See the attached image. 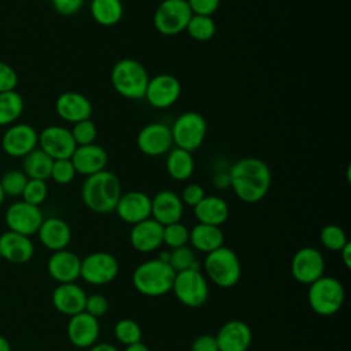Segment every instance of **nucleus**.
Here are the masks:
<instances>
[{"mask_svg": "<svg viewBox=\"0 0 351 351\" xmlns=\"http://www.w3.org/2000/svg\"><path fill=\"white\" fill-rule=\"evenodd\" d=\"M89 11L100 26H114L123 16V4L121 0H90Z\"/></svg>", "mask_w": 351, "mask_h": 351, "instance_id": "2f4dec72", "label": "nucleus"}, {"mask_svg": "<svg viewBox=\"0 0 351 351\" xmlns=\"http://www.w3.org/2000/svg\"><path fill=\"white\" fill-rule=\"evenodd\" d=\"M18 85L16 71L5 62L0 60V93L15 90Z\"/></svg>", "mask_w": 351, "mask_h": 351, "instance_id": "c03bdc74", "label": "nucleus"}, {"mask_svg": "<svg viewBox=\"0 0 351 351\" xmlns=\"http://www.w3.org/2000/svg\"><path fill=\"white\" fill-rule=\"evenodd\" d=\"M70 160L77 174L88 177L101 170H106V166L108 163V155L101 145L93 143L88 145H78L74 149Z\"/></svg>", "mask_w": 351, "mask_h": 351, "instance_id": "4be33fe9", "label": "nucleus"}, {"mask_svg": "<svg viewBox=\"0 0 351 351\" xmlns=\"http://www.w3.org/2000/svg\"><path fill=\"white\" fill-rule=\"evenodd\" d=\"M37 234L40 243L52 252L66 250L71 241V229L69 223L58 217L44 218Z\"/></svg>", "mask_w": 351, "mask_h": 351, "instance_id": "a878e982", "label": "nucleus"}, {"mask_svg": "<svg viewBox=\"0 0 351 351\" xmlns=\"http://www.w3.org/2000/svg\"><path fill=\"white\" fill-rule=\"evenodd\" d=\"M126 223L136 225L151 218V197L141 191H129L121 195L114 210Z\"/></svg>", "mask_w": 351, "mask_h": 351, "instance_id": "a211bd4d", "label": "nucleus"}, {"mask_svg": "<svg viewBox=\"0 0 351 351\" xmlns=\"http://www.w3.org/2000/svg\"><path fill=\"white\" fill-rule=\"evenodd\" d=\"M0 255L12 265H23L33 258L34 244L29 236L5 230L0 234Z\"/></svg>", "mask_w": 351, "mask_h": 351, "instance_id": "5701e85b", "label": "nucleus"}, {"mask_svg": "<svg viewBox=\"0 0 351 351\" xmlns=\"http://www.w3.org/2000/svg\"><path fill=\"white\" fill-rule=\"evenodd\" d=\"M136 145L147 156H160L173 148L170 126L162 122H151L143 126L136 136Z\"/></svg>", "mask_w": 351, "mask_h": 351, "instance_id": "ddd939ff", "label": "nucleus"}, {"mask_svg": "<svg viewBox=\"0 0 351 351\" xmlns=\"http://www.w3.org/2000/svg\"><path fill=\"white\" fill-rule=\"evenodd\" d=\"M148 80L147 69L143 63L132 58L118 60L110 71V81L114 90L119 96L130 100L144 99Z\"/></svg>", "mask_w": 351, "mask_h": 351, "instance_id": "20e7f679", "label": "nucleus"}, {"mask_svg": "<svg viewBox=\"0 0 351 351\" xmlns=\"http://www.w3.org/2000/svg\"><path fill=\"white\" fill-rule=\"evenodd\" d=\"M119 273V263L114 255L97 251L81 259L80 277L90 285H104L115 280Z\"/></svg>", "mask_w": 351, "mask_h": 351, "instance_id": "9d476101", "label": "nucleus"}, {"mask_svg": "<svg viewBox=\"0 0 351 351\" xmlns=\"http://www.w3.org/2000/svg\"><path fill=\"white\" fill-rule=\"evenodd\" d=\"M325 273V259L314 247H303L295 252L291 261L292 277L304 285H310Z\"/></svg>", "mask_w": 351, "mask_h": 351, "instance_id": "4468645a", "label": "nucleus"}, {"mask_svg": "<svg viewBox=\"0 0 351 351\" xmlns=\"http://www.w3.org/2000/svg\"><path fill=\"white\" fill-rule=\"evenodd\" d=\"M223 233L219 226L197 222L189 230V243L200 252H211L223 245Z\"/></svg>", "mask_w": 351, "mask_h": 351, "instance_id": "c85d7f7f", "label": "nucleus"}, {"mask_svg": "<svg viewBox=\"0 0 351 351\" xmlns=\"http://www.w3.org/2000/svg\"><path fill=\"white\" fill-rule=\"evenodd\" d=\"M169 265L171 266V269L176 273L189 270V269H200V265L196 259V255H195L193 250L188 245L173 248L170 251Z\"/></svg>", "mask_w": 351, "mask_h": 351, "instance_id": "c9c22d12", "label": "nucleus"}, {"mask_svg": "<svg viewBox=\"0 0 351 351\" xmlns=\"http://www.w3.org/2000/svg\"><path fill=\"white\" fill-rule=\"evenodd\" d=\"M193 214L200 223L221 226L229 217L228 203L215 195L204 196L195 207Z\"/></svg>", "mask_w": 351, "mask_h": 351, "instance_id": "cd10ccee", "label": "nucleus"}, {"mask_svg": "<svg viewBox=\"0 0 351 351\" xmlns=\"http://www.w3.org/2000/svg\"><path fill=\"white\" fill-rule=\"evenodd\" d=\"M213 184H214V186L215 188H218V189H226V188H229V185H230V182H229V174L228 173H218V174H215L214 177H213Z\"/></svg>", "mask_w": 351, "mask_h": 351, "instance_id": "8fccbe9b", "label": "nucleus"}, {"mask_svg": "<svg viewBox=\"0 0 351 351\" xmlns=\"http://www.w3.org/2000/svg\"><path fill=\"white\" fill-rule=\"evenodd\" d=\"M0 351H11V344L10 341L0 335Z\"/></svg>", "mask_w": 351, "mask_h": 351, "instance_id": "5fc2aeb1", "label": "nucleus"}, {"mask_svg": "<svg viewBox=\"0 0 351 351\" xmlns=\"http://www.w3.org/2000/svg\"><path fill=\"white\" fill-rule=\"evenodd\" d=\"M123 351H149V348L143 341H138V343L126 346V348Z\"/></svg>", "mask_w": 351, "mask_h": 351, "instance_id": "864d4df0", "label": "nucleus"}, {"mask_svg": "<svg viewBox=\"0 0 351 351\" xmlns=\"http://www.w3.org/2000/svg\"><path fill=\"white\" fill-rule=\"evenodd\" d=\"M192 14L211 16L221 5V0H186Z\"/></svg>", "mask_w": 351, "mask_h": 351, "instance_id": "49530a36", "label": "nucleus"}, {"mask_svg": "<svg viewBox=\"0 0 351 351\" xmlns=\"http://www.w3.org/2000/svg\"><path fill=\"white\" fill-rule=\"evenodd\" d=\"M181 96V82L180 80L167 73L156 74L148 80L144 99L154 108H169Z\"/></svg>", "mask_w": 351, "mask_h": 351, "instance_id": "9b49d317", "label": "nucleus"}, {"mask_svg": "<svg viewBox=\"0 0 351 351\" xmlns=\"http://www.w3.org/2000/svg\"><path fill=\"white\" fill-rule=\"evenodd\" d=\"M84 1L85 0H51V4L58 14L63 16H71L82 8Z\"/></svg>", "mask_w": 351, "mask_h": 351, "instance_id": "de8ad7c7", "label": "nucleus"}, {"mask_svg": "<svg viewBox=\"0 0 351 351\" xmlns=\"http://www.w3.org/2000/svg\"><path fill=\"white\" fill-rule=\"evenodd\" d=\"M186 0H162L154 12V27L163 36H177L185 32L192 16Z\"/></svg>", "mask_w": 351, "mask_h": 351, "instance_id": "1a4fd4ad", "label": "nucleus"}, {"mask_svg": "<svg viewBox=\"0 0 351 351\" xmlns=\"http://www.w3.org/2000/svg\"><path fill=\"white\" fill-rule=\"evenodd\" d=\"M0 261H1V255H0Z\"/></svg>", "mask_w": 351, "mask_h": 351, "instance_id": "4d7b16f0", "label": "nucleus"}, {"mask_svg": "<svg viewBox=\"0 0 351 351\" xmlns=\"http://www.w3.org/2000/svg\"><path fill=\"white\" fill-rule=\"evenodd\" d=\"M204 196H206V193H204L203 186L196 182H191L182 189V193L180 197H181L184 206L186 204L189 207H195Z\"/></svg>", "mask_w": 351, "mask_h": 351, "instance_id": "a18cd8bd", "label": "nucleus"}, {"mask_svg": "<svg viewBox=\"0 0 351 351\" xmlns=\"http://www.w3.org/2000/svg\"><path fill=\"white\" fill-rule=\"evenodd\" d=\"M182 214L184 203L174 191L163 189L151 197V218L162 226L180 222Z\"/></svg>", "mask_w": 351, "mask_h": 351, "instance_id": "aec40b11", "label": "nucleus"}, {"mask_svg": "<svg viewBox=\"0 0 351 351\" xmlns=\"http://www.w3.org/2000/svg\"><path fill=\"white\" fill-rule=\"evenodd\" d=\"M189 243V229L180 221L163 226V244L167 247L178 248Z\"/></svg>", "mask_w": 351, "mask_h": 351, "instance_id": "58836bf2", "label": "nucleus"}, {"mask_svg": "<svg viewBox=\"0 0 351 351\" xmlns=\"http://www.w3.org/2000/svg\"><path fill=\"white\" fill-rule=\"evenodd\" d=\"M44 217L40 207L29 204L23 200L10 204L4 214V221L8 230L21 233L25 236L36 234Z\"/></svg>", "mask_w": 351, "mask_h": 351, "instance_id": "f8f14e48", "label": "nucleus"}, {"mask_svg": "<svg viewBox=\"0 0 351 351\" xmlns=\"http://www.w3.org/2000/svg\"><path fill=\"white\" fill-rule=\"evenodd\" d=\"M92 110L90 100L85 95L74 90L60 93L55 101V111L58 117L69 123L89 119Z\"/></svg>", "mask_w": 351, "mask_h": 351, "instance_id": "412c9836", "label": "nucleus"}, {"mask_svg": "<svg viewBox=\"0 0 351 351\" xmlns=\"http://www.w3.org/2000/svg\"><path fill=\"white\" fill-rule=\"evenodd\" d=\"M204 276L219 288H232L241 278V263L237 254L229 247H219L204 258Z\"/></svg>", "mask_w": 351, "mask_h": 351, "instance_id": "39448f33", "label": "nucleus"}, {"mask_svg": "<svg viewBox=\"0 0 351 351\" xmlns=\"http://www.w3.org/2000/svg\"><path fill=\"white\" fill-rule=\"evenodd\" d=\"M121 195V181L110 170H101L88 176L81 186L82 203L96 214L112 213Z\"/></svg>", "mask_w": 351, "mask_h": 351, "instance_id": "f03ea898", "label": "nucleus"}, {"mask_svg": "<svg viewBox=\"0 0 351 351\" xmlns=\"http://www.w3.org/2000/svg\"><path fill=\"white\" fill-rule=\"evenodd\" d=\"M4 199H5V195H4V192H3V189H1V186H0V207H1L3 203H4Z\"/></svg>", "mask_w": 351, "mask_h": 351, "instance_id": "6e6d98bb", "label": "nucleus"}, {"mask_svg": "<svg viewBox=\"0 0 351 351\" xmlns=\"http://www.w3.org/2000/svg\"><path fill=\"white\" fill-rule=\"evenodd\" d=\"M23 97L16 90L0 93V126L16 123L23 112Z\"/></svg>", "mask_w": 351, "mask_h": 351, "instance_id": "473e14b6", "label": "nucleus"}, {"mask_svg": "<svg viewBox=\"0 0 351 351\" xmlns=\"http://www.w3.org/2000/svg\"><path fill=\"white\" fill-rule=\"evenodd\" d=\"M38 145V133L29 123H12L1 136L3 151L12 158H23Z\"/></svg>", "mask_w": 351, "mask_h": 351, "instance_id": "2eb2a0df", "label": "nucleus"}, {"mask_svg": "<svg viewBox=\"0 0 351 351\" xmlns=\"http://www.w3.org/2000/svg\"><path fill=\"white\" fill-rule=\"evenodd\" d=\"M85 291L75 282L59 284L52 292V304L55 310L64 315H74L85 310Z\"/></svg>", "mask_w": 351, "mask_h": 351, "instance_id": "bb28decb", "label": "nucleus"}, {"mask_svg": "<svg viewBox=\"0 0 351 351\" xmlns=\"http://www.w3.org/2000/svg\"><path fill=\"white\" fill-rule=\"evenodd\" d=\"M77 176V171L70 159H56L52 163L51 177L59 185L70 184Z\"/></svg>", "mask_w": 351, "mask_h": 351, "instance_id": "79ce46f5", "label": "nucleus"}, {"mask_svg": "<svg viewBox=\"0 0 351 351\" xmlns=\"http://www.w3.org/2000/svg\"><path fill=\"white\" fill-rule=\"evenodd\" d=\"M48 274L59 284L75 282L80 278L81 258L73 251L60 250L51 254L47 262Z\"/></svg>", "mask_w": 351, "mask_h": 351, "instance_id": "b1692460", "label": "nucleus"}, {"mask_svg": "<svg viewBox=\"0 0 351 351\" xmlns=\"http://www.w3.org/2000/svg\"><path fill=\"white\" fill-rule=\"evenodd\" d=\"M191 351H219L215 336L200 335L195 337L191 344Z\"/></svg>", "mask_w": 351, "mask_h": 351, "instance_id": "09e8293b", "label": "nucleus"}, {"mask_svg": "<svg viewBox=\"0 0 351 351\" xmlns=\"http://www.w3.org/2000/svg\"><path fill=\"white\" fill-rule=\"evenodd\" d=\"M70 132L77 147L93 144L97 137V128L90 118L73 123V128L70 129Z\"/></svg>", "mask_w": 351, "mask_h": 351, "instance_id": "a19ab883", "label": "nucleus"}, {"mask_svg": "<svg viewBox=\"0 0 351 351\" xmlns=\"http://www.w3.org/2000/svg\"><path fill=\"white\" fill-rule=\"evenodd\" d=\"M344 298V287L336 277L324 274L308 285L307 302L318 315L329 317L336 314L343 307Z\"/></svg>", "mask_w": 351, "mask_h": 351, "instance_id": "423d86ee", "label": "nucleus"}, {"mask_svg": "<svg viewBox=\"0 0 351 351\" xmlns=\"http://www.w3.org/2000/svg\"><path fill=\"white\" fill-rule=\"evenodd\" d=\"M170 130L173 145L188 152H195L206 138L207 122L202 114L196 111H185L174 119Z\"/></svg>", "mask_w": 351, "mask_h": 351, "instance_id": "0eeeda50", "label": "nucleus"}, {"mask_svg": "<svg viewBox=\"0 0 351 351\" xmlns=\"http://www.w3.org/2000/svg\"><path fill=\"white\" fill-rule=\"evenodd\" d=\"M86 351H119V350L111 343H95L93 346L88 347Z\"/></svg>", "mask_w": 351, "mask_h": 351, "instance_id": "3c124183", "label": "nucleus"}, {"mask_svg": "<svg viewBox=\"0 0 351 351\" xmlns=\"http://www.w3.org/2000/svg\"><path fill=\"white\" fill-rule=\"evenodd\" d=\"M38 148H41L53 160L70 159L77 144L70 129L60 125H49L38 134Z\"/></svg>", "mask_w": 351, "mask_h": 351, "instance_id": "dca6fc26", "label": "nucleus"}, {"mask_svg": "<svg viewBox=\"0 0 351 351\" xmlns=\"http://www.w3.org/2000/svg\"><path fill=\"white\" fill-rule=\"evenodd\" d=\"M22 159V171L27 178L47 181L51 177L53 159L41 148H34Z\"/></svg>", "mask_w": 351, "mask_h": 351, "instance_id": "7c9ffc66", "label": "nucleus"}, {"mask_svg": "<svg viewBox=\"0 0 351 351\" xmlns=\"http://www.w3.org/2000/svg\"><path fill=\"white\" fill-rule=\"evenodd\" d=\"M215 340L219 351H247L252 343V330L244 321L230 319L218 329Z\"/></svg>", "mask_w": 351, "mask_h": 351, "instance_id": "6ab92c4d", "label": "nucleus"}, {"mask_svg": "<svg viewBox=\"0 0 351 351\" xmlns=\"http://www.w3.org/2000/svg\"><path fill=\"white\" fill-rule=\"evenodd\" d=\"M185 30L188 32L189 37L193 38L195 41L204 43V41H208L214 37V34L217 32V26H215V22L211 16L193 14L191 16Z\"/></svg>", "mask_w": 351, "mask_h": 351, "instance_id": "72a5a7b5", "label": "nucleus"}, {"mask_svg": "<svg viewBox=\"0 0 351 351\" xmlns=\"http://www.w3.org/2000/svg\"><path fill=\"white\" fill-rule=\"evenodd\" d=\"M319 240L326 250L337 251V252L348 243L346 232L335 223H330L322 228L319 233Z\"/></svg>", "mask_w": 351, "mask_h": 351, "instance_id": "4c0bfd02", "label": "nucleus"}, {"mask_svg": "<svg viewBox=\"0 0 351 351\" xmlns=\"http://www.w3.org/2000/svg\"><path fill=\"white\" fill-rule=\"evenodd\" d=\"M114 336L119 343L130 346L141 341L143 330L141 326L132 318H122L114 325Z\"/></svg>", "mask_w": 351, "mask_h": 351, "instance_id": "f704fd0d", "label": "nucleus"}, {"mask_svg": "<svg viewBox=\"0 0 351 351\" xmlns=\"http://www.w3.org/2000/svg\"><path fill=\"white\" fill-rule=\"evenodd\" d=\"M171 291L181 304L191 308L203 306L210 295L207 277L200 269H189L176 273Z\"/></svg>", "mask_w": 351, "mask_h": 351, "instance_id": "6e6552de", "label": "nucleus"}, {"mask_svg": "<svg viewBox=\"0 0 351 351\" xmlns=\"http://www.w3.org/2000/svg\"><path fill=\"white\" fill-rule=\"evenodd\" d=\"M27 177L22 170H16V169H11L8 171H5L1 178H0V186L4 192L5 196H11V197H18L22 195L23 188L27 182Z\"/></svg>", "mask_w": 351, "mask_h": 351, "instance_id": "e433bc0d", "label": "nucleus"}, {"mask_svg": "<svg viewBox=\"0 0 351 351\" xmlns=\"http://www.w3.org/2000/svg\"><path fill=\"white\" fill-rule=\"evenodd\" d=\"M340 252V255H341V261H343V263L346 265V267H351V244H350V241L339 251Z\"/></svg>", "mask_w": 351, "mask_h": 351, "instance_id": "603ef678", "label": "nucleus"}, {"mask_svg": "<svg viewBox=\"0 0 351 351\" xmlns=\"http://www.w3.org/2000/svg\"><path fill=\"white\" fill-rule=\"evenodd\" d=\"M21 196L23 202L40 207V204H43L48 196V185L43 180L29 178Z\"/></svg>", "mask_w": 351, "mask_h": 351, "instance_id": "ea45409f", "label": "nucleus"}, {"mask_svg": "<svg viewBox=\"0 0 351 351\" xmlns=\"http://www.w3.org/2000/svg\"><path fill=\"white\" fill-rule=\"evenodd\" d=\"M176 271L167 262L158 258L140 263L133 274L132 282L137 292L144 296H162L171 291Z\"/></svg>", "mask_w": 351, "mask_h": 351, "instance_id": "7ed1b4c3", "label": "nucleus"}, {"mask_svg": "<svg viewBox=\"0 0 351 351\" xmlns=\"http://www.w3.org/2000/svg\"><path fill=\"white\" fill-rule=\"evenodd\" d=\"M110 308V302L108 299L101 295V293H92L89 296H86V302H85V310L88 314L93 315L95 318H100L103 317Z\"/></svg>", "mask_w": 351, "mask_h": 351, "instance_id": "37998d69", "label": "nucleus"}, {"mask_svg": "<svg viewBox=\"0 0 351 351\" xmlns=\"http://www.w3.org/2000/svg\"><path fill=\"white\" fill-rule=\"evenodd\" d=\"M167 174L176 181H186L192 177L195 170V160L192 152H188L181 148H171L167 152L165 160Z\"/></svg>", "mask_w": 351, "mask_h": 351, "instance_id": "c756f323", "label": "nucleus"}, {"mask_svg": "<svg viewBox=\"0 0 351 351\" xmlns=\"http://www.w3.org/2000/svg\"><path fill=\"white\" fill-rule=\"evenodd\" d=\"M67 337L70 343L78 348H88L97 343L100 335L99 319L86 311H81L70 317L67 322Z\"/></svg>", "mask_w": 351, "mask_h": 351, "instance_id": "f3484780", "label": "nucleus"}, {"mask_svg": "<svg viewBox=\"0 0 351 351\" xmlns=\"http://www.w3.org/2000/svg\"><path fill=\"white\" fill-rule=\"evenodd\" d=\"M230 188L244 203H258L269 192L271 171L263 159L245 156L234 162L228 171Z\"/></svg>", "mask_w": 351, "mask_h": 351, "instance_id": "f257e3e1", "label": "nucleus"}, {"mask_svg": "<svg viewBox=\"0 0 351 351\" xmlns=\"http://www.w3.org/2000/svg\"><path fill=\"white\" fill-rule=\"evenodd\" d=\"M129 240L138 252H154L163 244V226L152 218H147L132 226Z\"/></svg>", "mask_w": 351, "mask_h": 351, "instance_id": "393cba45", "label": "nucleus"}]
</instances>
